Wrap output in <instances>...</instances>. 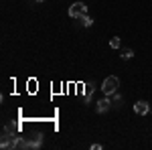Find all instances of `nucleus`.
I'll list each match as a JSON object with an SVG mask.
<instances>
[{"label": "nucleus", "instance_id": "1", "mask_svg": "<svg viewBox=\"0 0 152 150\" xmlns=\"http://www.w3.org/2000/svg\"><path fill=\"white\" fill-rule=\"evenodd\" d=\"M118 87H120V79H118L116 75H110V77H105L104 79V85H102V89H104L105 95H112V93L118 91Z\"/></svg>", "mask_w": 152, "mask_h": 150}, {"label": "nucleus", "instance_id": "2", "mask_svg": "<svg viewBox=\"0 0 152 150\" xmlns=\"http://www.w3.org/2000/svg\"><path fill=\"white\" fill-rule=\"evenodd\" d=\"M83 14H87V6H85L83 2H73L69 6V16L71 18H79Z\"/></svg>", "mask_w": 152, "mask_h": 150}, {"label": "nucleus", "instance_id": "3", "mask_svg": "<svg viewBox=\"0 0 152 150\" xmlns=\"http://www.w3.org/2000/svg\"><path fill=\"white\" fill-rule=\"evenodd\" d=\"M134 112L138 116H144V114L150 112V105L146 104V102H136V104H134Z\"/></svg>", "mask_w": 152, "mask_h": 150}, {"label": "nucleus", "instance_id": "4", "mask_svg": "<svg viewBox=\"0 0 152 150\" xmlns=\"http://www.w3.org/2000/svg\"><path fill=\"white\" fill-rule=\"evenodd\" d=\"M110 104H112V97H110V95H105L104 100H99V102H97V105H95V110H97L99 114H104L105 110L110 108Z\"/></svg>", "mask_w": 152, "mask_h": 150}, {"label": "nucleus", "instance_id": "5", "mask_svg": "<svg viewBox=\"0 0 152 150\" xmlns=\"http://www.w3.org/2000/svg\"><path fill=\"white\" fill-rule=\"evenodd\" d=\"M95 89V83H85V95H83V100H85V104H89V100H91V93Z\"/></svg>", "mask_w": 152, "mask_h": 150}, {"label": "nucleus", "instance_id": "6", "mask_svg": "<svg viewBox=\"0 0 152 150\" xmlns=\"http://www.w3.org/2000/svg\"><path fill=\"white\" fill-rule=\"evenodd\" d=\"M41 142H43V134H35V138L28 140V148H39Z\"/></svg>", "mask_w": 152, "mask_h": 150}, {"label": "nucleus", "instance_id": "7", "mask_svg": "<svg viewBox=\"0 0 152 150\" xmlns=\"http://www.w3.org/2000/svg\"><path fill=\"white\" fill-rule=\"evenodd\" d=\"M77 23L81 24V26H91V24H94V18H91V16H87V14H83V16L77 18Z\"/></svg>", "mask_w": 152, "mask_h": 150}, {"label": "nucleus", "instance_id": "8", "mask_svg": "<svg viewBox=\"0 0 152 150\" xmlns=\"http://www.w3.org/2000/svg\"><path fill=\"white\" fill-rule=\"evenodd\" d=\"M16 148H28V140H24V138H20V136H16Z\"/></svg>", "mask_w": 152, "mask_h": 150}, {"label": "nucleus", "instance_id": "9", "mask_svg": "<svg viewBox=\"0 0 152 150\" xmlns=\"http://www.w3.org/2000/svg\"><path fill=\"white\" fill-rule=\"evenodd\" d=\"M110 47L112 49H120V37H112L110 39Z\"/></svg>", "mask_w": 152, "mask_h": 150}, {"label": "nucleus", "instance_id": "10", "mask_svg": "<svg viewBox=\"0 0 152 150\" xmlns=\"http://www.w3.org/2000/svg\"><path fill=\"white\" fill-rule=\"evenodd\" d=\"M132 57H134V51H132V49H126V51L122 53V59H132Z\"/></svg>", "mask_w": 152, "mask_h": 150}, {"label": "nucleus", "instance_id": "11", "mask_svg": "<svg viewBox=\"0 0 152 150\" xmlns=\"http://www.w3.org/2000/svg\"><path fill=\"white\" fill-rule=\"evenodd\" d=\"M91 150H102V144H91Z\"/></svg>", "mask_w": 152, "mask_h": 150}, {"label": "nucleus", "instance_id": "12", "mask_svg": "<svg viewBox=\"0 0 152 150\" xmlns=\"http://www.w3.org/2000/svg\"><path fill=\"white\" fill-rule=\"evenodd\" d=\"M37 2H43V0H37Z\"/></svg>", "mask_w": 152, "mask_h": 150}]
</instances>
